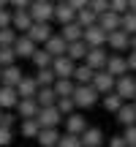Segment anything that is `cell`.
<instances>
[{
    "mask_svg": "<svg viewBox=\"0 0 136 147\" xmlns=\"http://www.w3.org/2000/svg\"><path fill=\"white\" fill-rule=\"evenodd\" d=\"M73 16H76V11H73L71 5L65 3V0L55 3V11H52V22H57V25H65V22H71Z\"/></svg>",
    "mask_w": 136,
    "mask_h": 147,
    "instance_id": "ac0fdd59",
    "label": "cell"
},
{
    "mask_svg": "<svg viewBox=\"0 0 136 147\" xmlns=\"http://www.w3.org/2000/svg\"><path fill=\"white\" fill-rule=\"evenodd\" d=\"M44 49H46L49 55H52V57H57V55H65V47H68V41L63 36H60V33H52V36L46 38V41L41 44Z\"/></svg>",
    "mask_w": 136,
    "mask_h": 147,
    "instance_id": "9a60e30c",
    "label": "cell"
},
{
    "mask_svg": "<svg viewBox=\"0 0 136 147\" xmlns=\"http://www.w3.org/2000/svg\"><path fill=\"white\" fill-rule=\"evenodd\" d=\"M133 104H136V95H133Z\"/></svg>",
    "mask_w": 136,
    "mask_h": 147,
    "instance_id": "11a10c76",
    "label": "cell"
},
{
    "mask_svg": "<svg viewBox=\"0 0 136 147\" xmlns=\"http://www.w3.org/2000/svg\"><path fill=\"white\" fill-rule=\"evenodd\" d=\"M60 36H63L65 41H76V38H82V25H79L76 19L65 22V25H60Z\"/></svg>",
    "mask_w": 136,
    "mask_h": 147,
    "instance_id": "83f0119b",
    "label": "cell"
},
{
    "mask_svg": "<svg viewBox=\"0 0 136 147\" xmlns=\"http://www.w3.org/2000/svg\"><path fill=\"white\" fill-rule=\"evenodd\" d=\"M55 147H82V142H79V134H60V139H57V144Z\"/></svg>",
    "mask_w": 136,
    "mask_h": 147,
    "instance_id": "d590c367",
    "label": "cell"
},
{
    "mask_svg": "<svg viewBox=\"0 0 136 147\" xmlns=\"http://www.w3.org/2000/svg\"><path fill=\"white\" fill-rule=\"evenodd\" d=\"M16 123H19L16 112H14V109H3V115H0V125H5V128H14Z\"/></svg>",
    "mask_w": 136,
    "mask_h": 147,
    "instance_id": "f35d334b",
    "label": "cell"
},
{
    "mask_svg": "<svg viewBox=\"0 0 136 147\" xmlns=\"http://www.w3.org/2000/svg\"><path fill=\"white\" fill-rule=\"evenodd\" d=\"M93 74H95V68H90V65L82 60V63H76V65H73V74H71V79H73L76 84H87L90 79H93Z\"/></svg>",
    "mask_w": 136,
    "mask_h": 147,
    "instance_id": "cb8c5ba5",
    "label": "cell"
},
{
    "mask_svg": "<svg viewBox=\"0 0 136 147\" xmlns=\"http://www.w3.org/2000/svg\"><path fill=\"white\" fill-rule=\"evenodd\" d=\"M114 117H117L120 125H133V123H136V104H133V101H123L120 109L114 112Z\"/></svg>",
    "mask_w": 136,
    "mask_h": 147,
    "instance_id": "5bb4252c",
    "label": "cell"
},
{
    "mask_svg": "<svg viewBox=\"0 0 136 147\" xmlns=\"http://www.w3.org/2000/svg\"><path fill=\"white\" fill-rule=\"evenodd\" d=\"M11 63H16L14 47H0V65H11Z\"/></svg>",
    "mask_w": 136,
    "mask_h": 147,
    "instance_id": "ab89813d",
    "label": "cell"
},
{
    "mask_svg": "<svg viewBox=\"0 0 136 147\" xmlns=\"http://www.w3.org/2000/svg\"><path fill=\"white\" fill-rule=\"evenodd\" d=\"M106 71L112 74V76H123V74H128V65H125V55H120V52H114V55H109V60H106V65H104Z\"/></svg>",
    "mask_w": 136,
    "mask_h": 147,
    "instance_id": "2e32d148",
    "label": "cell"
},
{
    "mask_svg": "<svg viewBox=\"0 0 136 147\" xmlns=\"http://www.w3.org/2000/svg\"><path fill=\"white\" fill-rule=\"evenodd\" d=\"M109 8L123 14V11H128V0H109Z\"/></svg>",
    "mask_w": 136,
    "mask_h": 147,
    "instance_id": "f6af8a7d",
    "label": "cell"
},
{
    "mask_svg": "<svg viewBox=\"0 0 136 147\" xmlns=\"http://www.w3.org/2000/svg\"><path fill=\"white\" fill-rule=\"evenodd\" d=\"M114 93L120 95L123 101H133V95H136V74H123V76H117L114 79Z\"/></svg>",
    "mask_w": 136,
    "mask_h": 147,
    "instance_id": "3957f363",
    "label": "cell"
},
{
    "mask_svg": "<svg viewBox=\"0 0 136 147\" xmlns=\"http://www.w3.org/2000/svg\"><path fill=\"white\" fill-rule=\"evenodd\" d=\"M68 5H71L73 11H79V8H84V5H87V0H65Z\"/></svg>",
    "mask_w": 136,
    "mask_h": 147,
    "instance_id": "681fc988",
    "label": "cell"
},
{
    "mask_svg": "<svg viewBox=\"0 0 136 147\" xmlns=\"http://www.w3.org/2000/svg\"><path fill=\"white\" fill-rule=\"evenodd\" d=\"M19 79H22V68H19L16 63L3 65V71H0V82H3V84H11V87H14Z\"/></svg>",
    "mask_w": 136,
    "mask_h": 147,
    "instance_id": "d4e9b609",
    "label": "cell"
},
{
    "mask_svg": "<svg viewBox=\"0 0 136 147\" xmlns=\"http://www.w3.org/2000/svg\"><path fill=\"white\" fill-rule=\"evenodd\" d=\"M14 112H16V117H36V112H38V104H36V98H19L14 104Z\"/></svg>",
    "mask_w": 136,
    "mask_h": 147,
    "instance_id": "44dd1931",
    "label": "cell"
},
{
    "mask_svg": "<svg viewBox=\"0 0 136 147\" xmlns=\"http://www.w3.org/2000/svg\"><path fill=\"white\" fill-rule=\"evenodd\" d=\"M30 0H8V8H27Z\"/></svg>",
    "mask_w": 136,
    "mask_h": 147,
    "instance_id": "c3c4849f",
    "label": "cell"
},
{
    "mask_svg": "<svg viewBox=\"0 0 136 147\" xmlns=\"http://www.w3.org/2000/svg\"><path fill=\"white\" fill-rule=\"evenodd\" d=\"M71 98H73V104H76V109H90V106H95L98 104V90L93 87V84H73V93H71Z\"/></svg>",
    "mask_w": 136,
    "mask_h": 147,
    "instance_id": "6da1fadb",
    "label": "cell"
},
{
    "mask_svg": "<svg viewBox=\"0 0 136 147\" xmlns=\"http://www.w3.org/2000/svg\"><path fill=\"white\" fill-rule=\"evenodd\" d=\"M0 8H8V0H0Z\"/></svg>",
    "mask_w": 136,
    "mask_h": 147,
    "instance_id": "f5cc1de1",
    "label": "cell"
},
{
    "mask_svg": "<svg viewBox=\"0 0 136 147\" xmlns=\"http://www.w3.org/2000/svg\"><path fill=\"white\" fill-rule=\"evenodd\" d=\"M16 36H19V33H16L11 25H8V27H0V47H11Z\"/></svg>",
    "mask_w": 136,
    "mask_h": 147,
    "instance_id": "74e56055",
    "label": "cell"
},
{
    "mask_svg": "<svg viewBox=\"0 0 136 147\" xmlns=\"http://www.w3.org/2000/svg\"><path fill=\"white\" fill-rule=\"evenodd\" d=\"M73 84H76V82H73L71 76H65V79H55V82H52V90H55V95L60 98V95H71V93H73Z\"/></svg>",
    "mask_w": 136,
    "mask_h": 147,
    "instance_id": "f546056e",
    "label": "cell"
},
{
    "mask_svg": "<svg viewBox=\"0 0 136 147\" xmlns=\"http://www.w3.org/2000/svg\"><path fill=\"white\" fill-rule=\"evenodd\" d=\"M109 147H125V139H123V134H114V136H109Z\"/></svg>",
    "mask_w": 136,
    "mask_h": 147,
    "instance_id": "7dc6e473",
    "label": "cell"
},
{
    "mask_svg": "<svg viewBox=\"0 0 136 147\" xmlns=\"http://www.w3.org/2000/svg\"><path fill=\"white\" fill-rule=\"evenodd\" d=\"M52 11H55L52 0H30L27 5V14L33 22H52Z\"/></svg>",
    "mask_w": 136,
    "mask_h": 147,
    "instance_id": "7a4b0ae2",
    "label": "cell"
},
{
    "mask_svg": "<svg viewBox=\"0 0 136 147\" xmlns=\"http://www.w3.org/2000/svg\"><path fill=\"white\" fill-rule=\"evenodd\" d=\"M11 47H14V55H16V60H19V57H22V60H30V55L38 49V44H36V41H30L27 36H16Z\"/></svg>",
    "mask_w": 136,
    "mask_h": 147,
    "instance_id": "7c38bea8",
    "label": "cell"
},
{
    "mask_svg": "<svg viewBox=\"0 0 136 147\" xmlns=\"http://www.w3.org/2000/svg\"><path fill=\"white\" fill-rule=\"evenodd\" d=\"M123 139H125V147H136V123L133 125H123Z\"/></svg>",
    "mask_w": 136,
    "mask_h": 147,
    "instance_id": "60d3db41",
    "label": "cell"
},
{
    "mask_svg": "<svg viewBox=\"0 0 136 147\" xmlns=\"http://www.w3.org/2000/svg\"><path fill=\"white\" fill-rule=\"evenodd\" d=\"M55 106H57V112H60V115H68V112H73V109H76V104H73V98H71V95H60V98L55 101Z\"/></svg>",
    "mask_w": 136,
    "mask_h": 147,
    "instance_id": "8d00e7d4",
    "label": "cell"
},
{
    "mask_svg": "<svg viewBox=\"0 0 136 147\" xmlns=\"http://www.w3.org/2000/svg\"><path fill=\"white\" fill-rule=\"evenodd\" d=\"M73 19H76L82 27H90V25H95L98 14H95V11L90 8V5H84V8H79V11H76V16H73Z\"/></svg>",
    "mask_w": 136,
    "mask_h": 147,
    "instance_id": "4dcf8cb0",
    "label": "cell"
},
{
    "mask_svg": "<svg viewBox=\"0 0 136 147\" xmlns=\"http://www.w3.org/2000/svg\"><path fill=\"white\" fill-rule=\"evenodd\" d=\"M30 25H33V19H30V14H27V8H14L11 11V27H14L16 33L19 30L25 33Z\"/></svg>",
    "mask_w": 136,
    "mask_h": 147,
    "instance_id": "d6986e66",
    "label": "cell"
},
{
    "mask_svg": "<svg viewBox=\"0 0 136 147\" xmlns=\"http://www.w3.org/2000/svg\"><path fill=\"white\" fill-rule=\"evenodd\" d=\"M120 30H125L128 36L136 33V11H123L120 14Z\"/></svg>",
    "mask_w": 136,
    "mask_h": 147,
    "instance_id": "1f68e13d",
    "label": "cell"
},
{
    "mask_svg": "<svg viewBox=\"0 0 136 147\" xmlns=\"http://www.w3.org/2000/svg\"><path fill=\"white\" fill-rule=\"evenodd\" d=\"M82 41L87 47H106V30L95 22L90 27H82Z\"/></svg>",
    "mask_w": 136,
    "mask_h": 147,
    "instance_id": "5b68a950",
    "label": "cell"
},
{
    "mask_svg": "<svg viewBox=\"0 0 136 147\" xmlns=\"http://www.w3.org/2000/svg\"><path fill=\"white\" fill-rule=\"evenodd\" d=\"M36 123L41 128H57L60 123H63V115L57 112V106H38V112H36Z\"/></svg>",
    "mask_w": 136,
    "mask_h": 147,
    "instance_id": "277c9868",
    "label": "cell"
},
{
    "mask_svg": "<svg viewBox=\"0 0 136 147\" xmlns=\"http://www.w3.org/2000/svg\"><path fill=\"white\" fill-rule=\"evenodd\" d=\"M128 49H136V33L131 36V41H128Z\"/></svg>",
    "mask_w": 136,
    "mask_h": 147,
    "instance_id": "f907efd6",
    "label": "cell"
},
{
    "mask_svg": "<svg viewBox=\"0 0 136 147\" xmlns=\"http://www.w3.org/2000/svg\"><path fill=\"white\" fill-rule=\"evenodd\" d=\"M95 22H98L106 33H112V30H117V27H120V14H117V11H112V8H106V11H101V14H98V19H95Z\"/></svg>",
    "mask_w": 136,
    "mask_h": 147,
    "instance_id": "ffe728a7",
    "label": "cell"
},
{
    "mask_svg": "<svg viewBox=\"0 0 136 147\" xmlns=\"http://www.w3.org/2000/svg\"><path fill=\"white\" fill-rule=\"evenodd\" d=\"M11 142H14V128L0 125V147H8Z\"/></svg>",
    "mask_w": 136,
    "mask_h": 147,
    "instance_id": "b9f144b4",
    "label": "cell"
},
{
    "mask_svg": "<svg viewBox=\"0 0 136 147\" xmlns=\"http://www.w3.org/2000/svg\"><path fill=\"white\" fill-rule=\"evenodd\" d=\"M63 117H65V131L68 134H82L84 128H87V117H84L79 109L68 112V115H63Z\"/></svg>",
    "mask_w": 136,
    "mask_h": 147,
    "instance_id": "4fadbf2b",
    "label": "cell"
},
{
    "mask_svg": "<svg viewBox=\"0 0 136 147\" xmlns=\"http://www.w3.org/2000/svg\"><path fill=\"white\" fill-rule=\"evenodd\" d=\"M125 65H128V71L136 74V49H128V55H125Z\"/></svg>",
    "mask_w": 136,
    "mask_h": 147,
    "instance_id": "ee69618b",
    "label": "cell"
},
{
    "mask_svg": "<svg viewBox=\"0 0 136 147\" xmlns=\"http://www.w3.org/2000/svg\"><path fill=\"white\" fill-rule=\"evenodd\" d=\"M73 65H76V63H73L68 55H57V57H52L49 68H52L55 79H65V76H71V74H73Z\"/></svg>",
    "mask_w": 136,
    "mask_h": 147,
    "instance_id": "8992f818",
    "label": "cell"
},
{
    "mask_svg": "<svg viewBox=\"0 0 136 147\" xmlns=\"http://www.w3.org/2000/svg\"><path fill=\"white\" fill-rule=\"evenodd\" d=\"M14 90H16V95H19V98H33V95H36V90H38V82H36L33 76H25V74H22V79L14 84Z\"/></svg>",
    "mask_w": 136,
    "mask_h": 147,
    "instance_id": "e0dca14e",
    "label": "cell"
},
{
    "mask_svg": "<svg viewBox=\"0 0 136 147\" xmlns=\"http://www.w3.org/2000/svg\"><path fill=\"white\" fill-rule=\"evenodd\" d=\"M106 60H109V49L106 47H87V55H84V63L90 65V68L101 71L106 65Z\"/></svg>",
    "mask_w": 136,
    "mask_h": 147,
    "instance_id": "52a82bcc",
    "label": "cell"
},
{
    "mask_svg": "<svg viewBox=\"0 0 136 147\" xmlns=\"http://www.w3.org/2000/svg\"><path fill=\"white\" fill-rule=\"evenodd\" d=\"M128 11H136V0H128Z\"/></svg>",
    "mask_w": 136,
    "mask_h": 147,
    "instance_id": "816d5d0a",
    "label": "cell"
},
{
    "mask_svg": "<svg viewBox=\"0 0 136 147\" xmlns=\"http://www.w3.org/2000/svg\"><path fill=\"white\" fill-rule=\"evenodd\" d=\"M52 3H60V0H52Z\"/></svg>",
    "mask_w": 136,
    "mask_h": 147,
    "instance_id": "db71d44e",
    "label": "cell"
},
{
    "mask_svg": "<svg viewBox=\"0 0 136 147\" xmlns=\"http://www.w3.org/2000/svg\"><path fill=\"white\" fill-rule=\"evenodd\" d=\"M0 115H3V109H0Z\"/></svg>",
    "mask_w": 136,
    "mask_h": 147,
    "instance_id": "9f6ffc18",
    "label": "cell"
},
{
    "mask_svg": "<svg viewBox=\"0 0 136 147\" xmlns=\"http://www.w3.org/2000/svg\"><path fill=\"white\" fill-rule=\"evenodd\" d=\"M90 84H93V87L98 90V95H104V93H112V90H114V76H112V74L106 71V68H101V71H95V74H93Z\"/></svg>",
    "mask_w": 136,
    "mask_h": 147,
    "instance_id": "9c48e42d",
    "label": "cell"
},
{
    "mask_svg": "<svg viewBox=\"0 0 136 147\" xmlns=\"http://www.w3.org/2000/svg\"><path fill=\"white\" fill-rule=\"evenodd\" d=\"M57 139H60V131H57V128H41V131L36 134V142L41 144V147H55V144H57Z\"/></svg>",
    "mask_w": 136,
    "mask_h": 147,
    "instance_id": "484cf974",
    "label": "cell"
},
{
    "mask_svg": "<svg viewBox=\"0 0 136 147\" xmlns=\"http://www.w3.org/2000/svg\"><path fill=\"white\" fill-rule=\"evenodd\" d=\"M128 41H131V36H128L125 30H112V33H106V47L109 49H114V52H128Z\"/></svg>",
    "mask_w": 136,
    "mask_h": 147,
    "instance_id": "8fae6325",
    "label": "cell"
},
{
    "mask_svg": "<svg viewBox=\"0 0 136 147\" xmlns=\"http://www.w3.org/2000/svg\"><path fill=\"white\" fill-rule=\"evenodd\" d=\"M87 5L95 11V14H101V11H106V8H109V0H87Z\"/></svg>",
    "mask_w": 136,
    "mask_h": 147,
    "instance_id": "7bdbcfd3",
    "label": "cell"
},
{
    "mask_svg": "<svg viewBox=\"0 0 136 147\" xmlns=\"http://www.w3.org/2000/svg\"><path fill=\"white\" fill-rule=\"evenodd\" d=\"M79 142H82V147H104L106 136H104V131H101V128L87 125L82 134H79Z\"/></svg>",
    "mask_w": 136,
    "mask_h": 147,
    "instance_id": "30bf717a",
    "label": "cell"
},
{
    "mask_svg": "<svg viewBox=\"0 0 136 147\" xmlns=\"http://www.w3.org/2000/svg\"><path fill=\"white\" fill-rule=\"evenodd\" d=\"M30 60H33V65H36V68H46V65L52 63V55H49L46 49H36V52L30 55Z\"/></svg>",
    "mask_w": 136,
    "mask_h": 147,
    "instance_id": "d6a6232c",
    "label": "cell"
},
{
    "mask_svg": "<svg viewBox=\"0 0 136 147\" xmlns=\"http://www.w3.org/2000/svg\"><path fill=\"white\" fill-rule=\"evenodd\" d=\"M33 79L38 82V87H44V84H52V82H55V74H52V68L46 65V68H36V76H33Z\"/></svg>",
    "mask_w": 136,
    "mask_h": 147,
    "instance_id": "e575fe53",
    "label": "cell"
},
{
    "mask_svg": "<svg viewBox=\"0 0 136 147\" xmlns=\"http://www.w3.org/2000/svg\"><path fill=\"white\" fill-rule=\"evenodd\" d=\"M19 131H22L25 139H36V134L41 131V125L36 123V117H22L19 120Z\"/></svg>",
    "mask_w": 136,
    "mask_h": 147,
    "instance_id": "f1b7e54d",
    "label": "cell"
},
{
    "mask_svg": "<svg viewBox=\"0 0 136 147\" xmlns=\"http://www.w3.org/2000/svg\"><path fill=\"white\" fill-rule=\"evenodd\" d=\"M25 36L30 38V41H36L38 47H41V44L46 41L49 36H52V22H33V25L25 30Z\"/></svg>",
    "mask_w": 136,
    "mask_h": 147,
    "instance_id": "ba28073f",
    "label": "cell"
},
{
    "mask_svg": "<svg viewBox=\"0 0 136 147\" xmlns=\"http://www.w3.org/2000/svg\"><path fill=\"white\" fill-rule=\"evenodd\" d=\"M120 104H123V98L114 93V90H112V93H104V109H106V112L114 115V112L120 109Z\"/></svg>",
    "mask_w": 136,
    "mask_h": 147,
    "instance_id": "836d02e7",
    "label": "cell"
},
{
    "mask_svg": "<svg viewBox=\"0 0 136 147\" xmlns=\"http://www.w3.org/2000/svg\"><path fill=\"white\" fill-rule=\"evenodd\" d=\"M36 104L38 106H52L55 101H57V95H55V90H52V84H44V87H38L36 90Z\"/></svg>",
    "mask_w": 136,
    "mask_h": 147,
    "instance_id": "4316f807",
    "label": "cell"
},
{
    "mask_svg": "<svg viewBox=\"0 0 136 147\" xmlns=\"http://www.w3.org/2000/svg\"><path fill=\"white\" fill-rule=\"evenodd\" d=\"M11 25V8H0V27Z\"/></svg>",
    "mask_w": 136,
    "mask_h": 147,
    "instance_id": "bcb514c9",
    "label": "cell"
},
{
    "mask_svg": "<svg viewBox=\"0 0 136 147\" xmlns=\"http://www.w3.org/2000/svg\"><path fill=\"white\" fill-rule=\"evenodd\" d=\"M16 101H19L16 90L11 87V84H3V82H0V109H14Z\"/></svg>",
    "mask_w": 136,
    "mask_h": 147,
    "instance_id": "603a6c76",
    "label": "cell"
},
{
    "mask_svg": "<svg viewBox=\"0 0 136 147\" xmlns=\"http://www.w3.org/2000/svg\"><path fill=\"white\" fill-rule=\"evenodd\" d=\"M0 71H3V65H0Z\"/></svg>",
    "mask_w": 136,
    "mask_h": 147,
    "instance_id": "6f0895ef",
    "label": "cell"
},
{
    "mask_svg": "<svg viewBox=\"0 0 136 147\" xmlns=\"http://www.w3.org/2000/svg\"><path fill=\"white\" fill-rule=\"evenodd\" d=\"M65 55L73 60V63H82V60H84V55H87V44H84L82 38H76V41H68Z\"/></svg>",
    "mask_w": 136,
    "mask_h": 147,
    "instance_id": "7402d4cb",
    "label": "cell"
}]
</instances>
